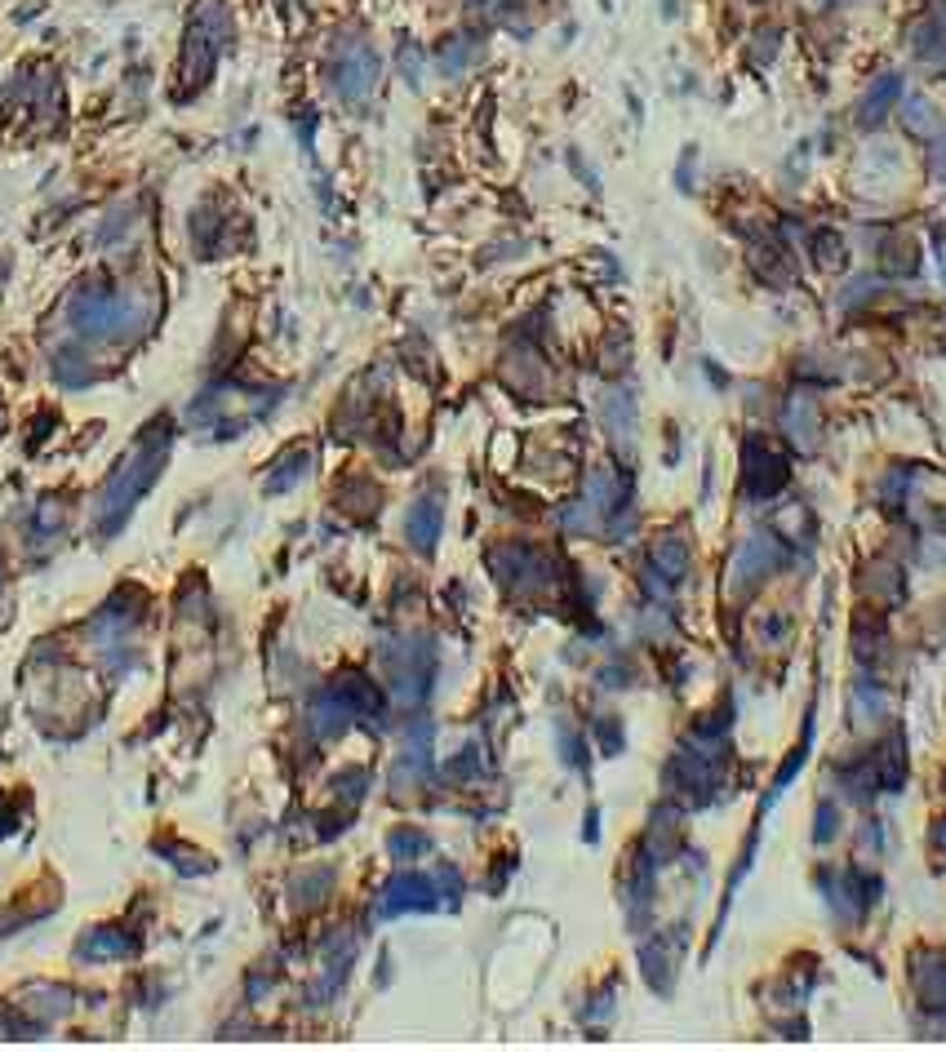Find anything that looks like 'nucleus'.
<instances>
[{"label": "nucleus", "mask_w": 946, "mask_h": 1052, "mask_svg": "<svg viewBox=\"0 0 946 1052\" xmlns=\"http://www.w3.org/2000/svg\"><path fill=\"white\" fill-rule=\"evenodd\" d=\"M911 45L920 58H946V19H928L911 32Z\"/></svg>", "instance_id": "nucleus-4"}, {"label": "nucleus", "mask_w": 946, "mask_h": 1052, "mask_svg": "<svg viewBox=\"0 0 946 1052\" xmlns=\"http://www.w3.org/2000/svg\"><path fill=\"white\" fill-rule=\"evenodd\" d=\"M471 58H476V41L471 36H462V41H453V45H444V54H440V63H444V72H462Z\"/></svg>", "instance_id": "nucleus-5"}, {"label": "nucleus", "mask_w": 946, "mask_h": 1052, "mask_svg": "<svg viewBox=\"0 0 946 1052\" xmlns=\"http://www.w3.org/2000/svg\"><path fill=\"white\" fill-rule=\"evenodd\" d=\"M374 80H378V54L365 50V45L347 50L343 63H338V94L347 103H356V98H365L374 89Z\"/></svg>", "instance_id": "nucleus-2"}, {"label": "nucleus", "mask_w": 946, "mask_h": 1052, "mask_svg": "<svg viewBox=\"0 0 946 1052\" xmlns=\"http://www.w3.org/2000/svg\"><path fill=\"white\" fill-rule=\"evenodd\" d=\"M902 94V76H880L875 85H871V94L862 98V107H858V120L862 125H880L884 120V111L893 107V98Z\"/></svg>", "instance_id": "nucleus-3"}, {"label": "nucleus", "mask_w": 946, "mask_h": 1052, "mask_svg": "<svg viewBox=\"0 0 946 1052\" xmlns=\"http://www.w3.org/2000/svg\"><path fill=\"white\" fill-rule=\"evenodd\" d=\"M814 254H818V262H836V254H840V240H836V232H818V240H814Z\"/></svg>", "instance_id": "nucleus-6"}, {"label": "nucleus", "mask_w": 946, "mask_h": 1052, "mask_svg": "<svg viewBox=\"0 0 946 1052\" xmlns=\"http://www.w3.org/2000/svg\"><path fill=\"white\" fill-rule=\"evenodd\" d=\"M471 6H481V0H471Z\"/></svg>", "instance_id": "nucleus-7"}, {"label": "nucleus", "mask_w": 946, "mask_h": 1052, "mask_svg": "<svg viewBox=\"0 0 946 1052\" xmlns=\"http://www.w3.org/2000/svg\"><path fill=\"white\" fill-rule=\"evenodd\" d=\"M227 45H232V14H227V6H223V0H201L192 23H187V41H183V63H179V80L183 85H179V94H196L214 76V67H218Z\"/></svg>", "instance_id": "nucleus-1"}]
</instances>
